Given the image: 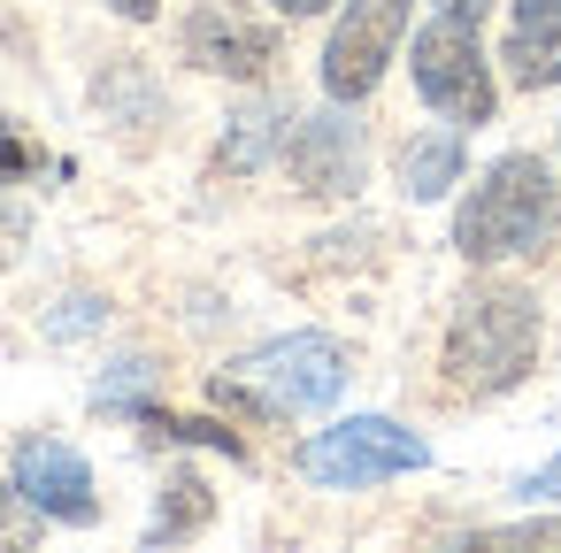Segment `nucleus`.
Returning a JSON list of instances; mask_svg holds the SVG:
<instances>
[{"label":"nucleus","mask_w":561,"mask_h":553,"mask_svg":"<svg viewBox=\"0 0 561 553\" xmlns=\"http://www.w3.org/2000/svg\"><path fill=\"white\" fill-rule=\"evenodd\" d=\"M538 369V300L507 277H484L454 300L446 346H438V384L454 400H500Z\"/></svg>","instance_id":"nucleus-1"},{"label":"nucleus","mask_w":561,"mask_h":553,"mask_svg":"<svg viewBox=\"0 0 561 553\" xmlns=\"http://www.w3.org/2000/svg\"><path fill=\"white\" fill-rule=\"evenodd\" d=\"M561 239V185L538 154H500L484 162V177H469L461 208H454V254L492 269V262H530Z\"/></svg>","instance_id":"nucleus-2"},{"label":"nucleus","mask_w":561,"mask_h":553,"mask_svg":"<svg viewBox=\"0 0 561 553\" xmlns=\"http://www.w3.org/2000/svg\"><path fill=\"white\" fill-rule=\"evenodd\" d=\"M354 361L331 331H285V338H262L254 354H239L231 369L208 377V400L216 407H239L254 423H277V415H323L339 392H346Z\"/></svg>","instance_id":"nucleus-3"},{"label":"nucleus","mask_w":561,"mask_h":553,"mask_svg":"<svg viewBox=\"0 0 561 553\" xmlns=\"http://www.w3.org/2000/svg\"><path fill=\"white\" fill-rule=\"evenodd\" d=\"M477 9L484 0H438V16L408 39V78H415V101L461 131L492 124L500 116V85H492V62H484V32H477Z\"/></svg>","instance_id":"nucleus-4"},{"label":"nucleus","mask_w":561,"mask_h":553,"mask_svg":"<svg viewBox=\"0 0 561 553\" xmlns=\"http://www.w3.org/2000/svg\"><path fill=\"white\" fill-rule=\"evenodd\" d=\"M423 469H431V438L392 415H346V423L300 438V476L316 492H369V484L423 476Z\"/></svg>","instance_id":"nucleus-5"},{"label":"nucleus","mask_w":561,"mask_h":553,"mask_svg":"<svg viewBox=\"0 0 561 553\" xmlns=\"http://www.w3.org/2000/svg\"><path fill=\"white\" fill-rule=\"evenodd\" d=\"M408 16H415V0H346L323 39V101L362 108L385 85V70L408 39Z\"/></svg>","instance_id":"nucleus-6"},{"label":"nucleus","mask_w":561,"mask_h":553,"mask_svg":"<svg viewBox=\"0 0 561 553\" xmlns=\"http://www.w3.org/2000/svg\"><path fill=\"white\" fill-rule=\"evenodd\" d=\"M9 492L16 507H32L39 522H62V530H93L101 522V484H93V461L70 446V438H16L9 453Z\"/></svg>","instance_id":"nucleus-7"},{"label":"nucleus","mask_w":561,"mask_h":553,"mask_svg":"<svg viewBox=\"0 0 561 553\" xmlns=\"http://www.w3.org/2000/svg\"><path fill=\"white\" fill-rule=\"evenodd\" d=\"M178 47H185L193 70L231 78V85H262L277 70V32L262 16H247L239 0H201L185 16V32H178Z\"/></svg>","instance_id":"nucleus-8"},{"label":"nucleus","mask_w":561,"mask_h":553,"mask_svg":"<svg viewBox=\"0 0 561 553\" xmlns=\"http://www.w3.org/2000/svg\"><path fill=\"white\" fill-rule=\"evenodd\" d=\"M285 170H293V185L308 193V200H346V193H362V131H354V116L331 101L323 116H300L293 131H285Z\"/></svg>","instance_id":"nucleus-9"},{"label":"nucleus","mask_w":561,"mask_h":553,"mask_svg":"<svg viewBox=\"0 0 561 553\" xmlns=\"http://www.w3.org/2000/svg\"><path fill=\"white\" fill-rule=\"evenodd\" d=\"M500 62H507V85H523V93L561 85V0H515Z\"/></svg>","instance_id":"nucleus-10"},{"label":"nucleus","mask_w":561,"mask_h":553,"mask_svg":"<svg viewBox=\"0 0 561 553\" xmlns=\"http://www.w3.org/2000/svg\"><path fill=\"white\" fill-rule=\"evenodd\" d=\"M461 170H469L461 124L423 131V139H408V147H400V193H408V200H446V193L461 185Z\"/></svg>","instance_id":"nucleus-11"},{"label":"nucleus","mask_w":561,"mask_h":553,"mask_svg":"<svg viewBox=\"0 0 561 553\" xmlns=\"http://www.w3.org/2000/svg\"><path fill=\"white\" fill-rule=\"evenodd\" d=\"M208 515H216L208 484H201L193 469H170V484H162V499H154V522H147V538H154V545H162V538H193Z\"/></svg>","instance_id":"nucleus-12"},{"label":"nucleus","mask_w":561,"mask_h":553,"mask_svg":"<svg viewBox=\"0 0 561 553\" xmlns=\"http://www.w3.org/2000/svg\"><path fill=\"white\" fill-rule=\"evenodd\" d=\"M39 170V147L9 124V116H0V185H16V177H32Z\"/></svg>","instance_id":"nucleus-13"},{"label":"nucleus","mask_w":561,"mask_h":553,"mask_svg":"<svg viewBox=\"0 0 561 553\" xmlns=\"http://www.w3.org/2000/svg\"><path fill=\"white\" fill-rule=\"evenodd\" d=\"M515 499H523V507H553V499H561V453H553V461H538V469L515 484Z\"/></svg>","instance_id":"nucleus-14"},{"label":"nucleus","mask_w":561,"mask_h":553,"mask_svg":"<svg viewBox=\"0 0 561 553\" xmlns=\"http://www.w3.org/2000/svg\"><path fill=\"white\" fill-rule=\"evenodd\" d=\"M500 538H523V545H561V515H546V522H515V530H500Z\"/></svg>","instance_id":"nucleus-15"},{"label":"nucleus","mask_w":561,"mask_h":553,"mask_svg":"<svg viewBox=\"0 0 561 553\" xmlns=\"http://www.w3.org/2000/svg\"><path fill=\"white\" fill-rule=\"evenodd\" d=\"M108 9H116L124 24H154V16H162V0H108Z\"/></svg>","instance_id":"nucleus-16"},{"label":"nucleus","mask_w":561,"mask_h":553,"mask_svg":"<svg viewBox=\"0 0 561 553\" xmlns=\"http://www.w3.org/2000/svg\"><path fill=\"white\" fill-rule=\"evenodd\" d=\"M270 9H277V16H323L331 0H270Z\"/></svg>","instance_id":"nucleus-17"}]
</instances>
